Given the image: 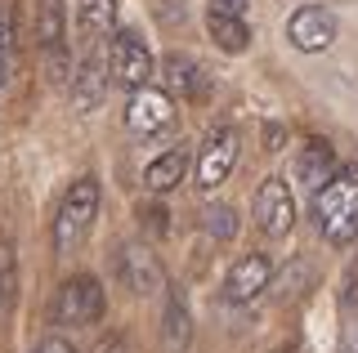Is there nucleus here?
I'll use <instances>...</instances> for the list:
<instances>
[{
	"mask_svg": "<svg viewBox=\"0 0 358 353\" xmlns=\"http://www.w3.org/2000/svg\"><path fill=\"white\" fill-rule=\"evenodd\" d=\"M103 81H108V50H94V54L81 63V72L72 76V98H76V107H94L99 94H103Z\"/></svg>",
	"mask_w": 358,
	"mask_h": 353,
	"instance_id": "14",
	"label": "nucleus"
},
{
	"mask_svg": "<svg viewBox=\"0 0 358 353\" xmlns=\"http://www.w3.org/2000/svg\"><path fill=\"white\" fill-rule=\"evenodd\" d=\"M36 40L45 45L50 59L63 54V40H67V31H63V0H41L36 5Z\"/></svg>",
	"mask_w": 358,
	"mask_h": 353,
	"instance_id": "17",
	"label": "nucleus"
},
{
	"mask_svg": "<svg viewBox=\"0 0 358 353\" xmlns=\"http://www.w3.org/2000/svg\"><path fill=\"white\" fill-rule=\"evenodd\" d=\"M157 68H162L166 94H179L184 103H201V98L210 94V76H206V68H201L193 54H166Z\"/></svg>",
	"mask_w": 358,
	"mask_h": 353,
	"instance_id": "10",
	"label": "nucleus"
},
{
	"mask_svg": "<svg viewBox=\"0 0 358 353\" xmlns=\"http://www.w3.org/2000/svg\"><path fill=\"white\" fill-rule=\"evenodd\" d=\"M117 273H121V282H126V291H134V295H152V291L166 286V273H162V264H157V255L148 246H139V241H126V246H121Z\"/></svg>",
	"mask_w": 358,
	"mask_h": 353,
	"instance_id": "11",
	"label": "nucleus"
},
{
	"mask_svg": "<svg viewBox=\"0 0 358 353\" xmlns=\"http://www.w3.org/2000/svg\"><path fill=\"white\" fill-rule=\"evenodd\" d=\"M175 121V103L166 90H157V85H139V90H130V103H126V130L139 139L148 135H162L166 126Z\"/></svg>",
	"mask_w": 358,
	"mask_h": 353,
	"instance_id": "6",
	"label": "nucleus"
},
{
	"mask_svg": "<svg viewBox=\"0 0 358 353\" xmlns=\"http://www.w3.org/2000/svg\"><path fill=\"white\" fill-rule=\"evenodd\" d=\"M108 68H112V76H117L126 90H139V85H152L157 63H152L148 45H143L134 31H117L112 45H108Z\"/></svg>",
	"mask_w": 358,
	"mask_h": 353,
	"instance_id": "5",
	"label": "nucleus"
},
{
	"mask_svg": "<svg viewBox=\"0 0 358 353\" xmlns=\"http://www.w3.org/2000/svg\"><path fill=\"white\" fill-rule=\"evenodd\" d=\"M201 228L215 241L238 237V211H233V206H206V211H201Z\"/></svg>",
	"mask_w": 358,
	"mask_h": 353,
	"instance_id": "18",
	"label": "nucleus"
},
{
	"mask_svg": "<svg viewBox=\"0 0 358 353\" xmlns=\"http://www.w3.org/2000/svg\"><path fill=\"white\" fill-rule=\"evenodd\" d=\"M103 317V286L90 273H76L54 295V322L59 326H94Z\"/></svg>",
	"mask_w": 358,
	"mask_h": 353,
	"instance_id": "3",
	"label": "nucleus"
},
{
	"mask_svg": "<svg viewBox=\"0 0 358 353\" xmlns=\"http://www.w3.org/2000/svg\"><path fill=\"white\" fill-rule=\"evenodd\" d=\"M206 31H210V40H215L224 54H242L246 45H251L246 18L233 14V9H224V5H215V0H210V9H206Z\"/></svg>",
	"mask_w": 358,
	"mask_h": 353,
	"instance_id": "12",
	"label": "nucleus"
},
{
	"mask_svg": "<svg viewBox=\"0 0 358 353\" xmlns=\"http://www.w3.org/2000/svg\"><path fill=\"white\" fill-rule=\"evenodd\" d=\"M287 40L300 54H322L336 40V14L327 5H300L287 18Z\"/></svg>",
	"mask_w": 358,
	"mask_h": 353,
	"instance_id": "8",
	"label": "nucleus"
},
{
	"mask_svg": "<svg viewBox=\"0 0 358 353\" xmlns=\"http://www.w3.org/2000/svg\"><path fill=\"white\" fill-rule=\"evenodd\" d=\"M9 295H14V250L9 241H0V308L9 304Z\"/></svg>",
	"mask_w": 358,
	"mask_h": 353,
	"instance_id": "20",
	"label": "nucleus"
},
{
	"mask_svg": "<svg viewBox=\"0 0 358 353\" xmlns=\"http://www.w3.org/2000/svg\"><path fill=\"white\" fill-rule=\"evenodd\" d=\"M5 68H9V23L0 14V81H5Z\"/></svg>",
	"mask_w": 358,
	"mask_h": 353,
	"instance_id": "21",
	"label": "nucleus"
},
{
	"mask_svg": "<svg viewBox=\"0 0 358 353\" xmlns=\"http://www.w3.org/2000/svg\"><path fill=\"white\" fill-rule=\"evenodd\" d=\"M166 340L179 349V345H188V308L179 295H171V304H166Z\"/></svg>",
	"mask_w": 358,
	"mask_h": 353,
	"instance_id": "19",
	"label": "nucleus"
},
{
	"mask_svg": "<svg viewBox=\"0 0 358 353\" xmlns=\"http://www.w3.org/2000/svg\"><path fill=\"white\" fill-rule=\"evenodd\" d=\"M238 165V130L229 126H215L197 148V188L201 193H215L224 179L233 174Z\"/></svg>",
	"mask_w": 358,
	"mask_h": 353,
	"instance_id": "4",
	"label": "nucleus"
},
{
	"mask_svg": "<svg viewBox=\"0 0 358 353\" xmlns=\"http://www.w3.org/2000/svg\"><path fill=\"white\" fill-rule=\"evenodd\" d=\"M255 219L268 237H287L296 228V197H291V183L268 174V179L255 188Z\"/></svg>",
	"mask_w": 358,
	"mask_h": 353,
	"instance_id": "7",
	"label": "nucleus"
},
{
	"mask_svg": "<svg viewBox=\"0 0 358 353\" xmlns=\"http://www.w3.org/2000/svg\"><path fill=\"white\" fill-rule=\"evenodd\" d=\"M184 174H188V152L184 148H171V152H162L157 161H148V170H143V183L162 197V193H171L184 183Z\"/></svg>",
	"mask_w": 358,
	"mask_h": 353,
	"instance_id": "15",
	"label": "nucleus"
},
{
	"mask_svg": "<svg viewBox=\"0 0 358 353\" xmlns=\"http://www.w3.org/2000/svg\"><path fill=\"white\" fill-rule=\"evenodd\" d=\"M309 215L318 224V233L331 246H350L358 237V161L341 165L309 202Z\"/></svg>",
	"mask_w": 358,
	"mask_h": 353,
	"instance_id": "1",
	"label": "nucleus"
},
{
	"mask_svg": "<svg viewBox=\"0 0 358 353\" xmlns=\"http://www.w3.org/2000/svg\"><path fill=\"white\" fill-rule=\"evenodd\" d=\"M336 174V157H331V148L327 143H305L300 148V157H296V179H300V188H309V193H318L322 183H327Z\"/></svg>",
	"mask_w": 358,
	"mask_h": 353,
	"instance_id": "13",
	"label": "nucleus"
},
{
	"mask_svg": "<svg viewBox=\"0 0 358 353\" xmlns=\"http://www.w3.org/2000/svg\"><path fill=\"white\" fill-rule=\"evenodd\" d=\"M36 353H72V345H67V340H59V336H54V340H45V345H41Z\"/></svg>",
	"mask_w": 358,
	"mask_h": 353,
	"instance_id": "22",
	"label": "nucleus"
},
{
	"mask_svg": "<svg viewBox=\"0 0 358 353\" xmlns=\"http://www.w3.org/2000/svg\"><path fill=\"white\" fill-rule=\"evenodd\" d=\"M117 27V0H76V31L85 40L112 36Z\"/></svg>",
	"mask_w": 358,
	"mask_h": 353,
	"instance_id": "16",
	"label": "nucleus"
},
{
	"mask_svg": "<svg viewBox=\"0 0 358 353\" xmlns=\"http://www.w3.org/2000/svg\"><path fill=\"white\" fill-rule=\"evenodd\" d=\"M94 215H99V179L94 174H81V179L63 193V206H59V215H54V246H59V255H72L90 237Z\"/></svg>",
	"mask_w": 358,
	"mask_h": 353,
	"instance_id": "2",
	"label": "nucleus"
},
{
	"mask_svg": "<svg viewBox=\"0 0 358 353\" xmlns=\"http://www.w3.org/2000/svg\"><path fill=\"white\" fill-rule=\"evenodd\" d=\"M268 278H273V264H268V255L251 250V255L233 260V269L224 273V300H229V304L260 300V295L268 291Z\"/></svg>",
	"mask_w": 358,
	"mask_h": 353,
	"instance_id": "9",
	"label": "nucleus"
}]
</instances>
